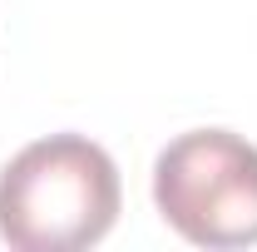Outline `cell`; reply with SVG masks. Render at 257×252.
Returning <instances> with one entry per match:
<instances>
[{"label":"cell","instance_id":"6da1fadb","mask_svg":"<svg viewBox=\"0 0 257 252\" xmlns=\"http://www.w3.org/2000/svg\"><path fill=\"white\" fill-rule=\"evenodd\" d=\"M119 218V168L84 134H50L0 173V237L20 252L94 247Z\"/></svg>","mask_w":257,"mask_h":252},{"label":"cell","instance_id":"7a4b0ae2","mask_svg":"<svg viewBox=\"0 0 257 252\" xmlns=\"http://www.w3.org/2000/svg\"><path fill=\"white\" fill-rule=\"evenodd\" d=\"M154 203L198 247L257 242V149L227 129L178 134L154 163Z\"/></svg>","mask_w":257,"mask_h":252}]
</instances>
